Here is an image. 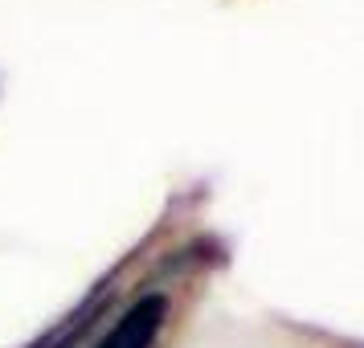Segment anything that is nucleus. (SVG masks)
Here are the masks:
<instances>
[{"mask_svg":"<svg viewBox=\"0 0 364 348\" xmlns=\"http://www.w3.org/2000/svg\"><path fill=\"white\" fill-rule=\"evenodd\" d=\"M107 299H111V283H102V287H99V291H95L90 299H86L78 312H70L66 320H62V324H58V328H53L46 340H37L33 348H70L86 328H90V324H95V315L107 307Z\"/></svg>","mask_w":364,"mask_h":348,"instance_id":"nucleus-2","label":"nucleus"},{"mask_svg":"<svg viewBox=\"0 0 364 348\" xmlns=\"http://www.w3.org/2000/svg\"><path fill=\"white\" fill-rule=\"evenodd\" d=\"M164 320H168V299L164 295H139L132 307L111 324V332H107L95 348H156Z\"/></svg>","mask_w":364,"mask_h":348,"instance_id":"nucleus-1","label":"nucleus"}]
</instances>
